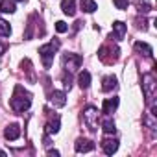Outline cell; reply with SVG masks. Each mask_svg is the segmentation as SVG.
I'll list each match as a JSON object with an SVG mask.
<instances>
[{
	"label": "cell",
	"mask_w": 157,
	"mask_h": 157,
	"mask_svg": "<svg viewBox=\"0 0 157 157\" xmlns=\"http://www.w3.org/2000/svg\"><path fill=\"white\" fill-rule=\"evenodd\" d=\"M30 105H32V94L26 93L21 85H17V87H15V93H13V98H11V107H13V111L24 113L26 109H30Z\"/></svg>",
	"instance_id": "1"
},
{
	"label": "cell",
	"mask_w": 157,
	"mask_h": 157,
	"mask_svg": "<svg viewBox=\"0 0 157 157\" xmlns=\"http://www.w3.org/2000/svg\"><path fill=\"white\" fill-rule=\"evenodd\" d=\"M57 46H59V41H54V43L43 44V46L39 48V54H41L43 63H44V67H46V68H50V65H52V61H54V54H56Z\"/></svg>",
	"instance_id": "2"
},
{
	"label": "cell",
	"mask_w": 157,
	"mask_h": 157,
	"mask_svg": "<svg viewBox=\"0 0 157 157\" xmlns=\"http://www.w3.org/2000/svg\"><path fill=\"white\" fill-rule=\"evenodd\" d=\"M82 56H78V54H65L63 56V67L65 70H76V68H80L82 67Z\"/></svg>",
	"instance_id": "3"
},
{
	"label": "cell",
	"mask_w": 157,
	"mask_h": 157,
	"mask_svg": "<svg viewBox=\"0 0 157 157\" xmlns=\"http://www.w3.org/2000/svg\"><path fill=\"white\" fill-rule=\"evenodd\" d=\"M83 122L89 126V129H96V124H98V109H94V107H89V109H85V113H83Z\"/></svg>",
	"instance_id": "4"
},
{
	"label": "cell",
	"mask_w": 157,
	"mask_h": 157,
	"mask_svg": "<svg viewBox=\"0 0 157 157\" xmlns=\"http://www.w3.org/2000/svg\"><path fill=\"white\" fill-rule=\"evenodd\" d=\"M74 150L78 153H87V151H93L94 150V142L89 140V139H78L76 144H74Z\"/></svg>",
	"instance_id": "5"
},
{
	"label": "cell",
	"mask_w": 157,
	"mask_h": 157,
	"mask_svg": "<svg viewBox=\"0 0 157 157\" xmlns=\"http://www.w3.org/2000/svg\"><path fill=\"white\" fill-rule=\"evenodd\" d=\"M126 32H128L126 24L120 22V21H117V22H113V33H111V39H115V41H122L124 35H126Z\"/></svg>",
	"instance_id": "6"
},
{
	"label": "cell",
	"mask_w": 157,
	"mask_h": 157,
	"mask_svg": "<svg viewBox=\"0 0 157 157\" xmlns=\"http://www.w3.org/2000/svg\"><path fill=\"white\" fill-rule=\"evenodd\" d=\"M144 94L148 96V98H151V94H153V87H155V78H153V74H144Z\"/></svg>",
	"instance_id": "7"
},
{
	"label": "cell",
	"mask_w": 157,
	"mask_h": 157,
	"mask_svg": "<svg viewBox=\"0 0 157 157\" xmlns=\"http://www.w3.org/2000/svg\"><path fill=\"white\" fill-rule=\"evenodd\" d=\"M117 107H118V98H117V96L105 98V100H104V105H102V113H104V115H111Z\"/></svg>",
	"instance_id": "8"
},
{
	"label": "cell",
	"mask_w": 157,
	"mask_h": 157,
	"mask_svg": "<svg viewBox=\"0 0 157 157\" xmlns=\"http://www.w3.org/2000/svg\"><path fill=\"white\" fill-rule=\"evenodd\" d=\"M50 102H52L56 107H63V105L67 104V94H65L63 91H54V93L50 94Z\"/></svg>",
	"instance_id": "9"
},
{
	"label": "cell",
	"mask_w": 157,
	"mask_h": 157,
	"mask_svg": "<svg viewBox=\"0 0 157 157\" xmlns=\"http://www.w3.org/2000/svg\"><path fill=\"white\" fill-rule=\"evenodd\" d=\"M4 137H6L8 140H17V139L21 137V128H19V124H10V126L6 128V131H4Z\"/></svg>",
	"instance_id": "10"
},
{
	"label": "cell",
	"mask_w": 157,
	"mask_h": 157,
	"mask_svg": "<svg viewBox=\"0 0 157 157\" xmlns=\"http://www.w3.org/2000/svg\"><path fill=\"white\" fill-rule=\"evenodd\" d=\"M61 10L65 15L74 17L76 15V0H61Z\"/></svg>",
	"instance_id": "11"
},
{
	"label": "cell",
	"mask_w": 157,
	"mask_h": 157,
	"mask_svg": "<svg viewBox=\"0 0 157 157\" xmlns=\"http://www.w3.org/2000/svg\"><path fill=\"white\" fill-rule=\"evenodd\" d=\"M102 148H104V151H105L107 155H113V153L118 150V140H117V139H105V140L102 142Z\"/></svg>",
	"instance_id": "12"
},
{
	"label": "cell",
	"mask_w": 157,
	"mask_h": 157,
	"mask_svg": "<svg viewBox=\"0 0 157 157\" xmlns=\"http://www.w3.org/2000/svg\"><path fill=\"white\" fill-rule=\"evenodd\" d=\"M113 89H117V78L115 76H105L104 80H102V91L109 93Z\"/></svg>",
	"instance_id": "13"
},
{
	"label": "cell",
	"mask_w": 157,
	"mask_h": 157,
	"mask_svg": "<svg viewBox=\"0 0 157 157\" xmlns=\"http://www.w3.org/2000/svg\"><path fill=\"white\" fill-rule=\"evenodd\" d=\"M135 50H137V52H140V54H142V56H146V57H151V54H153L151 46H150L148 43H142V41H137V43H135Z\"/></svg>",
	"instance_id": "14"
},
{
	"label": "cell",
	"mask_w": 157,
	"mask_h": 157,
	"mask_svg": "<svg viewBox=\"0 0 157 157\" xmlns=\"http://www.w3.org/2000/svg\"><path fill=\"white\" fill-rule=\"evenodd\" d=\"M80 8H82V11H85V13H94V11L98 10V4L94 2V0H82V2H80Z\"/></svg>",
	"instance_id": "15"
},
{
	"label": "cell",
	"mask_w": 157,
	"mask_h": 157,
	"mask_svg": "<svg viewBox=\"0 0 157 157\" xmlns=\"http://www.w3.org/2000/svg\"><path fill=\"white\" fill-rule=\"evenodd\" d=\"M78 83H80L82 89H87V87L91 85V74H89L87 70L80 72V76H78Z\"/></svg>",
	"instance_id": "16"
},
{
	"label": "cell",
	"mask_w": 157,
	"mask_h": 157,
	"mask_svg": "<svg viewBox=\"0 0 157 157\" xmlns=\"http://www.w3.org/2000/svg\"><path fill=\"white\" fill-rule=\"evenodd\" d=\"M15 2L13 0H2V2H0V11L2 13H15Z\"/></svg>",
	"instance_id": "17"
},
{
	"label": "cell",
	"mask_w": 157,
	"mask_h": 157,
	"mask_svg": "<svg viewBox=\"0 0 157 157\" xmlns=\"http://www.w3.org/2000/svg\"><path fill=\"white\" fill-rule=\"evenodd\" d=\"M10 35H11V26H10V22H6V21L0 19V37H10Z\"/></svg>",
	"instance_id": "18"
},
{
	"label": "cell",
	"mask_w": 157,
	"mask_h": 157,
	"mask_svg": "<svg viewBox=\"0 0 157 157\" xmlns=\"http://www.w3.org/2000/svg\"><path fill=\"white\" fill-rule=\"evenodd\" d=\"M57 131H59V117H56L46 124V133H57Z\"/></svg>",
	"instance_id": "19"
},
{
	"label": "cell",
	"mask_w": 157,
	"mask_h": 157,
	"mask_svg": "<svg viewBox=\"0 0 157 157\" xmlns=\"http://www.w3.org/2000/svg\"><path fill=\"white\" fill-rule=\"evenodd\" d=\"M102 129H104V133H115V122L111 120V118H105L104 122H102Z\"/></svg>",
	"instance_id": "20"
},
{
	"label": "cell",
	"mask_w": 157,
	"mask_h": 157,
	"mask_svg": "<svg viewBox=\"0 0 157 157\" xmlns=\"http://www.w3.org/2000/svg\"><path fill=\"white\" fill-rule=\"evenodd\" d=\"M56 30H57L59 33H65V32H68V26H67V22L57 21V22H56Z\"/></svg>",
	"instance_id": "21"
},
{
	"label": "cell",
	"mask_w": 157,
	"mask_h": 157,
	"mask_svg": "<svg viewBox=\"0 0 157 157\" xmlns=\"http://www.w3.org/2000/svg\"><path fill=\"white\" fill-rule=\"evenodd\" d=\"M115 2V6H117V10H128V0H113Z\"/></svg>",
	"instance_id": "22"
},
{
	"label": "cell",
	"mask_w": 157,
	"mask_h": 157,
	"mask_svg": "<svg viewBox=\"0 0 157 157\" xmlns=\"http://www.w3.org/2000/svg\"><path fill=\"white\" fill-rule=\"evenodd\" d=\"M48 155H50V157H57V155H59V151H57V150H50V151H48Z\"/></svg>",
	"instance_id": "23"
},
{
	"label": "cell",
	"mask_w": 157,
	"mask_h": 157,
	"mask_svg": "<svg viewBox=\"0 0 157 157\" xmlns=\"http://www.w3.org/2000/svg\"><path fill=\"white\" fill-rule=\"evenodd\" d=\"M4 52H6V46H4V44H0V56H2Z\"/></svg>",
	"instance_id": "24"
},
{
	"label": "cell",
	"mask_w": 157,
	"mask_h": 157,
	"mask_svg": "<svg viewBox=\"0 0 157 157\" xmlns=\"http://www.w3.org/2000/svg\"><path fill=\"white\" fill-rule=\"evenodd\" d=\"M19 2H24V0H19Z\"/></svg>",
	"instance_id": "25"
}]
</instances>
